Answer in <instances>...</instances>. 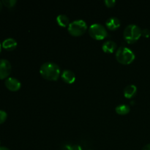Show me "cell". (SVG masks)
I'll return each instance as SVG.
<instances>
[{
    "mask_svg": "<svg viewBox=\"0 0 150 150\" xmlns=\"http://www.w3.org/2000/svg\"><path fill=\"white\" fill-rule=\"evenodd\" d=\"M40 73L42 78L48 81H57L61 73L58 64L51 62L43 63L40 68Z\"/></svg>",
    "mask_w": 150,
    "mask_h": 150,
    "instance_id": "6da1fadb",
    "label": "cell"
},
{
    "mask_svg": "<svg viewBox=\"0 0 150 150\" xmlns=\"http://www.w3.org/2000/svg\"><path fill=\"white\" fill-rule=\"evenodd\" d=\"M116 59L122 64H130L136 58L134 52L126 46H120L116 51Z\"/></svg>",
    "mask_w": 150,
    "mask_h": 150,
    "instance_id": "7a4b0ae2",
    "label": "cell"
},
{
    "mask_svg": "<svg viewBox=\"0 0 150 150\" xmlns=\"http://www.w3.org/2000/svg\"><path fill=\"white\" fill-rule=\"evenodd\" d=\"M142 29L136 24H129L125 28L123 38L127 43H134L142 36Z\"/></svg>",
    "mask_w": 150,
    "mask_h": 150,
    "instance_id": "3957f363",
    "label": "cell"
},
{
    "mask_svg": "<svg viewBox=\"0 0 150 150\" xmlns=\"http://www.w3.org/2000/svg\"><path fill=\"white\" fill-rule=\"evenodd\" d=\"M67 30L69 33L73 36H81L87 30V24L85 21L82 19H78L70 22L69 26H67Z\"/></svg>",
    "mask_w": 150,
    "mask_h": 150,
    "instance_id": "277c9868",
    "label": "cell"
},
{
    "mask_svg": "<svg viewBox=\"0 0 150 150\" xmlns=\"http://www.w3.org/2000/svg\"><path fill=\"white\" fill-rule=\"evenodd\" d=\"M89 35L91 38L97 40H100L105 39L108 35L107 29L103 25L100 23H95L91 25L88 29Z\"/></svg>",
    "mask_w": 150,
    "mask_h": 150,
    "instance_id": "5b68a950",
    "label": "cell"
},
{
    "mask_svg": "<svg viewBox=\"0 0 150 150\" xmlns=\"http://www.w3.org/2000/svg\"><path fill=\"white\" fill-rule=\"evenodd\" d=\"M12 71V65L5 59H0V79H7Z\"/></svg>",
    "mask_w": 150,
    "mask_h": 150,
    "instance_id": "8992f818",
    "label": "cell"
},
{
    "mask_svg": "<svg viewBox=\"0 0 150 150\" xmlns=\"http://www.w3.org/2000/svg\"><path fill=\"white\" fill-rule=\"evenodd\" d=\"M4 84H5L6 87L12 92H16V91L19 90L21 86L20 81L13 77H8L7 79H6Z\"/></svg>",
    "mask_w": 150,
    "mask_h": 150,
    "instance_id": "52a82bcc",
    "label": "cell"
},
{
    "mask_svg": "<svg viewBox=\"0 0 150 150\" xmlns=\"http://www.w3.org/2000/svg\"><path fill=\"white\" fill-rule=\"evenodd\" d=\"M61 77L65 83H69V84H72L74 83L76 79L75 73L70 70H64L62 73Z\"/></svg>",
    "mask_w": 150,
    "mask_h": 150,
    "instance_id": "ba28073f",
    "label": "cell"
},
{
    "mask_svg": "<svg viewBox=\"0 0 150 150\" xmlns=\"http://www.w3.org/2000/svg\"><path fill=\"white\" fill-rule=\"evenodd\" d=\"M120 19L114 16L108 18L105 21V26L110 30H116L120 27Z\"/></svg>",
    "mask_w": 150,
    "mask_h": 150,
    "instance_id": "9c48e42d",
    "label": "cell"
},
{
    "mask_svg": "<svg viewBox=\"0 0 150 150\" xmlns=\"http://www.w3.org/2000/svg\"><path fill=\"white\" fill-rule=\"evenodd\" d=\"M117 45L114 41L107 40L103 43L102 49L105 53L111 54V53H114L117 50Z\"/></svg>",
    "mask_w": 150,
    "mask_h": 150,
    "instance_id": "30bf717a",
    "label": "cell"
},
{
    "mask_svg": "<svg viewBox=\"0 0 150 150\" xmlns=\"http://www.w3.org/2000/svg\"><path fill=\"white\" fill-rule=\"evenodd\" d=\"M17 41L14 38H9L4 40L2 42V48L7 51H13L17 47Z\"/></svg>",
    "mask_w": 150,
    "mask_h": 150,
    "instance_id": "8fae6325",
    "label": "cell"
},
{
    "mask_svg": "<svg viewBox=\"0 0 150 150\" xmlns=\"http://www.w3.org/2000/svg\"><path fill=\"white\" fill-rule=\"evenodd\" d=\"M136 92H137V87L136 85L134 84H129L127 86H125L123 90V93H124V96L126 98L130 99L136 95Z\"/></svg>",
    "mask_w": 150,
    "mask_h": 150,
    "instance_id": "7c38bea8",
    "label": "cell"
},
{
    "mask_svg": "<svg viewBox=\"0 0 150 150\" xmlns=\"http://www.w3.org/2000/svg\"><path fill=\"white\" fill-rule=\"evenodd\" d=\"M57 22L58 25H59L62 27H65L68 26L70 24V19L66 15L60 14L57 17Z\"/></svg>",
    "mask_w": 150,
    "mask_h": 150,
    "instance_id": "4fadbf2b",
    "label": "cell"
},
{
    "mask_svg": "<svg viewBox=\"0 0 150 150\" xmlns=\"http://www.w3.org/2000/svg\"><path fill=\"white\" fill-rule=\"evenodd\" d=\"M115 111L120 115H125V114H127L130 112V108L128 105L121 104V105H119L118 106L116 107Z\"/></svg>",
    "mask_w": 150,
    "mask_h": 150,
    "instance_id": "5bb4252c",
    "label": "cell"
},
{
    "mask_svg": "<svg viewBox=\"0 0 150 150\" xmlns=\"http://www.w3.org/2000/svg\"><path fill=\"white\" fill-rule=\"evenodd\" d=\"M1 2H2L3 5H4L5 7L11 8L16 5L17 1L16 0H3V1H1Z\"/></svg>",
    "mask_w": 150,
    "mask_h": 150,
    "instance_id": "9a60e30c",
    "label": "cell"
},
{
    "mask_svg": "<svg viewBox=\"0 0 150 150\" xmlns=\"http://www.w3.org/2000/svg\"><path fill=\"white\" fill-rule=\"evenodd\" d=\"M7 118V114L4 110L0 109V125L4 123Z\"/></svg>",
    "mask_w": 150,
    "mask_h": 150,
    "instance_id": "2e32d148",
    "label": "cell"
},
{
    "mask_svg": "<svg viewBox=\"0 0 150 150\" xmlns=\"http://www.w3.org/2000/svg\"><path fill=\"white\" fill-rule=\"evenodd\" d=\"M66 148L67 150H82L81 146L79 144H68Z\"/></svg>",
    "mask_w": 150,
    "mask_h": 150,
    "instance_id": "e0dca14e",
    "label": "cell"
},
{
    "mask_svg": "<svg viewBox=\"0 0 150 150\" xmlns=\"http://www.w3.org/2000/svg\"><path fill=\"white\" fill-rule=\"evenodd\" d=\"M104 3L108 7H114V4H116V1L115 0H105L104 1Z\"/></svg>",
    "mask_w": 150,
    "mask_h": 150,
    "instance_id": "ac0fdd59",
    "label": "cell"
},
{
    "mask_svg": "<svg viewBox=\"0 0 150 150\" xmlns=\"http://www.w3.org/2000/svg\"><path fill=\"white\" fill-rule=\"evenodd\" d=\"M142 36L144 37V38H149L150 36V30L147 28L144 29L142 30Z\"/></svg>",
    "mask_w": 150,
    "mask_h": 150,
    "instance_id": "d6986e66",
    "label": "cell"
},
{
    "mask_svg": "<svg viewBox=\"0 0 150 150\" xmlns=\"http://www.w3.org/2000/svg\"><path fill=\"white\" fill-rule=\"evenodd\" d=\"M142 150H150V144H147L143 147Z\"/></svg>",
    "mask_w": 150,
    "mask_h": 150,
    "instance_id": "ffe728a7",
    "label": "cell"
},
{
    "mask_svg": "<svg viewBox=\"0 0 150 150\" xmlns=\"http://www.w3.org/2000/svg\"><path fill=\"white\" fill-rule=\"evenodd\" d=\"M0 150H10V149H8L7 147H6V146H0Z\"/></svg>",
    "mask_w": 150,
    "mask_h": 150,
    "instance_id": "44dd1931",
    "label": "cell"
},
{
    "mask_svg": "<svg viewBox=\"0 0 150 150\" xmlns=\"http://www.w3.org/2000/svg\"><path fill=\"white\" fill-rule=\"evenodd\" d=\"M1 9H2V2L0 1V12H1Z\"/></svg>",
    "mask_w": 150,
    "mask_h": 150,
    "instance_id": "7402d4cb",
    "label": "cell"
},
{
    "mask_svg": "<svg viewBox=\"0 0 150 150\" xmlns=\"http://www.w3.org/2000/svg\"><path fill=\"white\" fill-rule=\"evenodd\" d=\"M1 46H2V45L1 44V42H0V52H1Z\"/></svg>",
    "mask_w": 150,
    "mask_h": 150,
    "instance_id": "603a6c76",
    "label": "cell"
},
{
    "mask_svg": "<svg viewBox=\"0 0 150 150\" xmlns=\"http://www.w3.org/2000/svg\"><path fill=\"white\" fill-rule=\"evenodd\" d=\"M88 150H92V149H88Z\"/></svg>",
    "mask_w": 150,
    "mask_h": 150,
    "instance_id": "cb8c5ba5",
    "label": "cell"
},
{
    "mask_svg": "<svg viewBox=\"0 0 150 150\" xmlns=\"http://www.w3.org/2000/svg\"><path fill=\"white\" fill-rule=\"evenodd\" d=\"M0 143H1V142H0Z\"/></svg>",
    "mask_w": 150,
    "mask_h": 150,
    "instance_id": "d4e9b609",
    "label": "cell"
}]
</instances>
